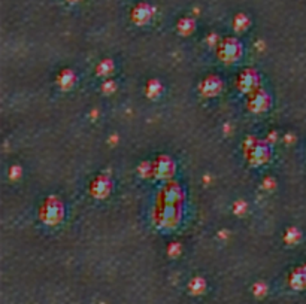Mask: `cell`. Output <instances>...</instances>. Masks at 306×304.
<instances>
[{
	"instance_id": "6da1fadb",
	"label": "cell",
	"mask_w": 306,
	"mask_h": 304,
	"mask_svg": "<svg viewBox=\"0 0 306 304\" xmlns=\"http://www.w3.org/2000/svg\"><path fill=\"white\" fill-rule=\"evenodd\" d=\"M152 15V8L146 3H140L133 9V20L136 23H146Z\"/></svg>"
},
{
	"instance_id": "7a4b0ae2",
	"label": "cell",
	"mask_w": 306,
	"mask_h": 304,
	"mask_svg": "<svg viewBox=\"0 0 306 304\" xmlns=\"http://www.w3.org/2000/svg\"><path fill=\"white\" fill-rule=\"evenodd\" d=\"M224 55H228V58H236L238 57V54H239V51H241V46H239V44L236 42V41H233V39H228L225 44H224Z\"/></svg>"
},
{
	"instance_id": "3957f363",
	"label": "cell",
	"mask_w": 306,
	"mask_h": 304,
	"mask_svg": "<svg viewBox=\"0 0 306 304\" xmlns=\"http://www.w3.org/2000/svg\"><path fill=\"white\" fill-rule=\"evenodd\" d=\"M178 27H179L182 32L188 33V32L193 30V21H190L188 18H184V20H181V23L178 24Z\"/></svg>"
},
{
	"instance_id": "277c9868",
	"label": "cell",
	"mask_w": 306,
	"mask_h": 304,
	"mask_svg": "<svg viewBox=\"0 0 306 304\" xmlns=\"http://www.w3.org/2000/svg\"><path fill=\"white\" fill-rule=\"evenodd\" d=\"M69 2H78V0H69Z\"/></svg>"
}]
</instances>
